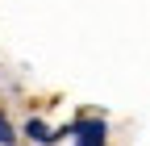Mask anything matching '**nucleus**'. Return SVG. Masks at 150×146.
<instances>
[{
	"mask_svg": "<svg viewBox=\"0 0 150 146\" xmlns=\"http://www.w3.org/2000/svg\"><path fill=\"white\" fill-rule=\"evenodd\" d=\"M75 134H79L75 146H104V121H83Z\"/></svg>",
	"mask_w": 150,
	"mask_h": 146,
	"instance_id": "obj_1",
	"label": "nucleus"
},
{
	"mask_svg": "<svg viewBox=\"0 0 150 146\" xmlns=\"http://www.w3.org/2000/svg\"><path fill=\"white\" fill-rule=\"evenodd\" d=\"M25 134H29V138H33L38 146H50L54 138H59V134H50V130H46V125H42V121H29V125H25Z\"/></svg>",
	"mask_w": 150,
	"mask_h": 146,
	"instance_id": "obj_2",
	"label": "nucleus"
},
{
	"mask_svg": "<svg viewBox=\"0 0 150 146\" xmlns=\"http://www.w3.org/2000/svg\"><path fill=\"white\" fill-rule=\"evenodd\" d=\"M13 142H17V130L8 125V117L0 113V146H13Z\"/></svg>",
	"mask_w": 150,
	"mask_h": 146,
	"instance_id": "obj_3",
	"label": "nucleus"
}]
</instances>
